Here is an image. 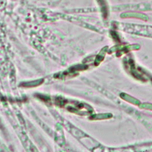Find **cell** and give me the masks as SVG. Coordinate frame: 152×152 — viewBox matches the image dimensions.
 I'll return each instance as SVG.
<instances>
[{
  "instance_id": "obj_1",
  "label": "cell",
  "mask_w": 152,
  "mask_h": 152,
  "mask_svg": "<svg viewBox=\"0 0 152 152\" xmlns=\"http://www.w3.org/2000/svg\"><path fill=\"white\" fill-rule=\"evenodd\" d=\"M152 150V144L140 145L124 148L104 149L101 152H148Z\"/></svg>"
},
{
  "instance_id": "obj_2",
  "label": "cell",
  "mask_w": 152,
  "mask_h": 152,
  "mask_svg": "<svg viewBox=\"0 0 152 152\" xmlns=\"http://www.w3.org/2000/svg\"><path fill=\"white\" fill-rule=\"evenodd\" d=\"M121 15H124V16H122V17H136L138 18H142L144 20H146L148 19V17L146 16L145 15L137 13H133V12H130V13H124Z\"/></svg>"
},
{
  "instance_id": "obj_3",
  "label": "cell",
  "mask_w": 152,
  "mask_h": 152,
  "mask_svg": "<svg viewBox=\"0 0 152 152\" xmlns=\"http://www.w3.org/2000/svg\"><path fill=\"white\" fill-rule=\"evenodd\" d=\"M106 49H107V48H106V47L105 48H104L101 50V52L99 53V54L97 56V58H96V60L95 61V63H96V65H98L99 64V62H101L103 60V59H104V58L105 57V53L106 52V51H105Z\"/></svg>"
},
{
  "instance_id": "obj_4",
  "label": "cell",
  "mask_w": 152,
  "mask_h": 152,
  "mask_svg": "<svg viewBox=\"0 0 152 152\" xmlns=\"http://www.w3.org/2000/svg\"><path fill=\"white\" fill-rule=\"evenodd\" d=\"M142 106L145 109H151L152 110V104H142Z\"/></svg>"
}]
</instances>
